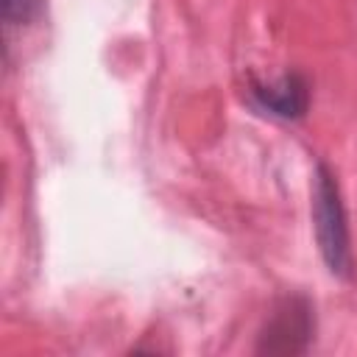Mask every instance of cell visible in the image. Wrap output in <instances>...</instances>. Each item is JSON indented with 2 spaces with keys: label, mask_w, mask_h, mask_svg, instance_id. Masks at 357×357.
Returning a JSON list of instances; mask_svg holds the SVG:
<instances>
[{
  "label": "cell",
  "mask_w": 357,
  "mask_h": 357,
  "mask_svg": "<svg viewBox=\"0 0 357 357\" xmlns=\"http://www.w3.org/2000/svg\"><path fill=\"white\" fill-rule=\"evenodd\" d=\"M312 226H315L318 251H321L329 273L346 279L354 265L349 218H346L337 178L324 162H318L315 173H312Z\"/></svg>",
  "instance_id": "cell-1"
},
{
  "label": "cell",
  "mask_w": 357,
  "mask_h": 357,
  "mask_svg": "<svg viewBox=\"0 0 357 357\" xmlns=\"http://www.w3.org/2000/svg\"><path fill=\"white\" fill-rule=\"evenodd\" d=\"M251 92L268 114L282 120H298L310 106V86L298 73H287L273 84H254Z\"/></svg>",
  "instance_id": "cell-3"
},
{
  "label": "cell",
  "mask_w": 357,
  "mask_h": 357,
  "mask_svg": "<svg viewBox=\"0 0 357 357\" xmlns=\"http://www.w3.org/2000/svg\"><path fill=\"white\" fill-rule=\"evenodd\" d=\"M0 6H3V20L8 25H25L39 14L42 0H0Z\"/></svg>",
  "instance_id": "cell-4"
},
{
  "label": "cell",
  "mask_w": 357,
  "mask_h": 357,
  "mask_svg": "<svg viewBox=\"0 0 357 357\" xmlns=\"http://www.w3.org/2000/svg\"><path fill=\"white\" fill-rule=\"evenodd\" d=\"M312 335V310L304 298H287L262 332V351H304Z\"/></svg>",
  "instance_id": "cell-2"
}]
</instances>
